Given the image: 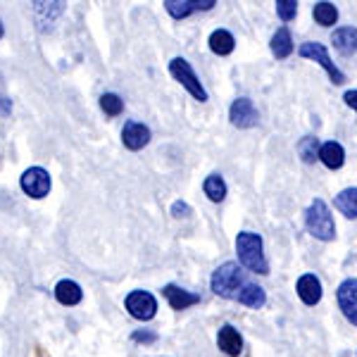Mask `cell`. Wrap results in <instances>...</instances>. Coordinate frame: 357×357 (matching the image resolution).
Returning <instances> with one entry per match:
<instances>
[{
    "mask_svg": "<svg viewBox=\"0 0 357 357\" xmlns=\"http://www.w3.org/2000/svg\"><path fill=\"white\" fill-rule=\"evenodd\" d=\"M236 252H238L241 264L252 274H269V264L267 257L262 252V238L260 234L243 231L236 238Z\"/></svg>",
    "mask_w": 357,
    "mask_h": 357,
    "instance_id": "6da1fadb",
    "label": "cell"
},
{
    "mask_svg": "<svg viewBox=\"0 0 357 357\" xmlns=\"http://www.w3.org/2000/svg\"><path fill=\"white\" fill-rule=\"evenodd\" d=\"M305 227L307 231L319 241H333L336 236V224H333L331 210L326 207V203L321 198H314L310 203L307 212H305Z\"/></svg>",
    "mask_w": 357,
    "mask_h": 357,
    "instance_id": "7a4b0ae2",
    "label": "cell"
},
{
    "mask_svg": "<svg viewBox=\"0 0 357 357\" xmlns=\"http://www.w3.org/2000/svg\"><path fill=\"white\" fill-rule=\"evenodd\" d=\"M245 284H248V279L236 262H224L222 267H217L215 274H212V291L220 298H229V301H236L238 291L243 289Z\"/></svg>",
    "mask_w": 357,
    "mask_h": 357,
    "instance_id": "3957f363",
    "label": "cell"
},
{
    "mask_svg": "<svg viewBox=\"0 0 357 357\" xmlns=\"http://www.w3.org/2000/svg\"><path fill=\"white\" fill-rule=\"evenodd\" d=\"M169 74L195 98V100H200V102L207 100V91L203 89L200 79L195 77V72H193V67L188 65V60H183V57H174V60L169 62Z\"/></svg>",
    "mask_w": 357,
    "mask_h": 357,
    "instance_id": "277c9868",
    "label": "cell"
},
{
    "mask_svg": "<svg viewBox=\"0 0 357 357\" xmlns=\"http://www.w3.org/2000/svg\"><path fill=\"white\" fill-rule=\"evenodd\" d=\"M20 186L29 198L41 200L50 193V186H53V183H50V174L43 169V167H29L24 174L20 176Z\"/></svg>",
    "mask_w": 357,
    "mask_h": 357,
    "instance_id": "5b68a950",
    "label": "cell"
},
{
    "mask_svg": "<svg viewBox=\"0 0 357 357\" xmlns=\"http://www.w3.org/2000/svg\"><path fill=\"white\" fill-rule=\"evenodd\" d=\"M303 57H307V60H314V62H319L321 67L326 69V74L331 77V82L336 84V86H341L345 84V74L338 69L336 65L331 62V57L329 53H326V48L321 43H314V41H310V43H303L301 45V50H298Z\"/></svg>",
    "mask_w": 357,
    "mask_h": 357,
    "instance_id": "8992f818",
    "label": "cell"
},
{
    "mask_svg": "<svg viewBox=\"0 0 357 357\" xmlns=\"http://www.w3.org/2000/svg\"><path fill=\"white\" fill-rule=\"evenodd\" d=\"M124 305H126V310H129V314L141 321L153 319L155 312H158V301H155V296H151L148 291H131L129 296H126Z\"/></svg>",
    "mask_w": 357,
    "mask_h": 357,
    "instance_id": "52a82bcc",
    "label": "cell"
},
{
    "mask_svg": "<svg viewBox=\"0 0 357 357\" xmlns=\"http://www.w3.org/2000/svg\"><path fill=\"white\" fill-rule=\"evenodd\" d=\"M336 296H338V307L345 314V319L357 326V279H345L338 286Z\"/></svg>",
    "mask_w": 357,
    "mask_h": 357,
    "instance_id": "ba28073f",
    "label": "cell"
},
{
    "mask_svg": "<svg viewBox=\"0 0 357 357\" xmlns=\"http://www.w3.org/2000/svg\"><path fill=\"white\" fill-rule=\"evenodd\" d=\"M229 119H231V124L238 126V129H250V126H255L257 110L250 98H238V100H234L231 110H229Z\"/></svg>",
    "mask_w": 357,
    "mask_h": 357,
    "instance_id": "9c48e42d",
    "label": "cell"
},
{
    "mask_svg": "<svg viewBox=\"0 0 357 357\" xmlns=\"http://www.w3.org/2000/svg\"><path fill=\"white\" fill-rule=\"evenodd\" d=\"M215 5H217L215 0H165V10L174 17V20H183V17H188L193 13L212 10Z\"/></svg>",
    "mask_w": 357,
    "mask_h": 357,
    "instance_id": "30bf717a",
    "label": "cell"
},
{
    "mask_svg": "<svg viewBox=\"0 0 357 357\" xmlns=\"http://www.w3.org/2000/svg\"><path fill=\"white\" fill-rule=\"evenodd\" d=\"M122 143L129 151H141L151 143V129L141 122H126L122 129Z\"/></svg>",
    "mask_w": 357,
    "mask_h": 357,
    "instance_id": "8fae6325",
    "label": "cell"
},
{
    "mask_svg": "<svg viewBox=\"0 0 357 357\" xmlns=\"http://www.w3.org/2000/svg\"><path fill=\"white\" fill-rule=\"evenodd\" d=\"M217 345L229 357H238L243 353V338H241V333L231 324H224L220 329V333H217Z\"/></svg>",
    "mask_w": 357,
    "mask_h": 357,
    "instance_id": "7c38bea8",
    "label": "cell"
},
{
    "mask_svg": "<svg viewBox=\"0 0 357 357\" xmlns=\"http://www.w3.org/2000/svg\"><path fill=\"white\" fill-rule=\"evenodd\" d=\"M296 289H298V296H301V301L305 305H317L321 301V284L314 274H303L301 279H298Z\"/></svg>",
    "mask_w": 357,
    "mask_h": 357,
    "instance_id": "4fadbf2b",
    "label": "cell"
},
{
    "mask_svg": "<svg viewBox=\"0 0 357 357\" xmlns=\"http://www.w3.org/2000/svg\"><path fill=\"white\" fill-rule=\"evenodd\" d=\"M162 293H165L167 301H169L172 310H186V307H191V305L200 303L198 293L183 291V289H178V286H174V284H167L162 289Z\"/></svg>",
    "mask_w": 357,
    "mask_h": 357,
    "instance_id": "5bb4252c",
    "label": "cell"
},
{
    "mask_svg": "<svg viewBox=\"0 0 357 357\" xmlns=\"http://www.w3.org/2000/svg\"><path fill=\"white\" fill-rule=\"evenodd\" d=\"M55 298L60 305H67V307H72V305H79L84 298V291L82 286L77 284V281L72 279H62L60 284L55 286Z\"/></svg>",
    "mask_w": 357,
    "mask_h": 357,
    "instance_id": "9a60e30c",
    "label": "cell"
},
{
    "mask_svg": "<svg viewBox=\"0 0 357 357\" xmlns=\"http://www.w3.org/2000/svg\"><path fill=\"white\" fill-rule=\"evenodd\" d=\"M333 48L343 55H353L357 53V29L355 26H341L333 31Z\"/></svg>",
    "mask_w": 357,
    "mask_h": 357,
    "instance_id": "2e32d148",
    "label": "cell"
},
{
    "mask_svg": "<svg viewBox=\"0 0 357 357\" xmlns=\"http://www.w3.org/2000/svg\"><path fill=\"white\" fill-rule=\"evenodd\" d=\"M236 301H238L241 305H245V307L260 310V307H264V303H267V296H264V289H260V286H255V284H250V281H248L243 289L238 291Z\"/></svg>",
    "mask_w": 357,
    "mask_h": 357,
    "instance_id": "e0dca14e",
    "label": "cell"
},
{
    "mask_svg": "<svg viewBox=\"0 0 357 357\" xmlns=\"http://www.w3.org/2000/svg\"><path fill=\"white\" fill-rule=\"evenodd\" d=\"M319 160L329 167V169H341L343 162H345L343 146H341V143H336V141L324 143V146H321V151H319Z\"/></svg>",
    "mask_w": 357,
    "mask_h": 357,
    "instance_id": "ac0fdd59",
    "label": "cell"
},
{
    "mask_svg": "<svg viewBox=\"0 0 357 357\" xmlns=\"http://www.w3.org/2000/svg\"><path fill=\"white\" fill-rule=\"evenodd\" d=\"M333 207H336L341 215H345L348 220H355L357 217V188H345L336 195L333 200Z\"/></svg>",
    "mask_w": 357,
    "mask_h": 357,
    "instance_id": "d6986e66",
    "label": "cell"
},
{
    "mask_svg": "<svg viewBox=\"0 0 357 357\" xmlns=\"http://www.w3.org/2000/svg\"><path fill=\"white\" fill-rule=\"evenodd\" d=\"M272 53L276 60H286L291 53H293V38H291V31L286 26H281L279 31L272 36Z\"/></svg>",
    "mask_w": 357,
    "mask_h": 357,
    "instance_id": "ffe728a7",
    "label": "cell"
},
{
    "mask_svg": "<svg viewBox=\"0 0 357 357\" xmlns=\"http://www.w3.org/2000/svg\"><path fill=\"white\" fill-rule=\"evenodd\" d=\"M234 48H236V41H234V36L227 31V29H217V31H212V36H210V50H212V53L229 55V53H234Z\"/></svg>",
    "mask_w": 357,
    "mask_h": 357,
    "instance_id": "44dd1931",
    "label": "cell"
},
{
    "mask_svg": "<svg viewBox=\"0 0 357 357\" xmlns=\"http://www.w3.org/2000/svg\"><path fill=\"white\" fill-rule=\"evenodd\" d=\"M203 191L212 203H222L227 198V183H224V178L220 174H210L203 183Z\"/></svg>",
    "mask_w": 357,
    "mask_h": 357,
    "instance_id": "7402d4cb",
    "label": "cell"
},
{
    "mask_svg": "<svg viewBox=\"0 0 357 357\" xmlns=\"http://www.w3.org/2000/svg\"><path fill=\"white\" fill-rule=\"evenodd\" d=\"M319 151H321V146H319V138L305 136L303 141L298 143V153H301L303 162H307V165H312L314 160H319Z\"/></svg>",
    "mask_w": 357,
    "mask_h": 357,
    "instance_id": "603a6c76",
    "label": "cell"
},
{
    "mask_svg": "<svg viewBox=\"0 0 357 357\" xmlns=\"http://www.w3.org/2000/svg\"><path fill=\"white\" fill-rule=\"evenodd\" d=\"M314 20H317V24H321V26H333V24H336V20H338L336 5L317 3L314 5Z\"/></svg>",
    "mask_w": 357,
    "mask_h": 357,
    "instance_id": "cb8c5ba5",
    "label": "cell"
},
{
    "mask_svg": "<svg viewBox=\"0 0 357 357\" xmlns=\"http://www.w3.org/2000/svg\"><path fill=\"white\" fill-rule=\"evenodd\" d=\"M100 107H102V112H105L107 117H119L122 110H124V100L117 93H105L100 98Z\"/></svg>",
    "mask_w": 357,
    "mask_h": 357,
    "instance_id": "d4e9b609",
    "label": "cell"
},
{
    "mask_svg": "<svg viewBox=\"0 0 357 357\" xmlns=\"http://www.w3.org/2000/svg\"><path fill=\"white\" fill-rule=\"evenodd\" d=\"M298 13V3L296 0H279L276 3V15L281 17V22H291Z\"/></svg>",
    "mask_w": 357,
    "mask_h": 357,
    "instance_id": "484cf974",
    "label": "cell"
},
{
    "mask_svg": "<svg viewBox=\"0 0 357 357\" xmlns=\"http://www.w3.org/2000/svg\"><path fill=\"white\" fill-rule=\"evenodd\" d=\"M172 215H174L176 220H181V217L191 215V207H188V203H181V200H176V203L172 205Z\"/></svg>",
    "mask_w": 357,
    "mask_h": 357,
    "instance_id": "4316f807",
    "label": "cell"
},
{
    "mask_svg": "<svg viewBox=\"0 0 357 357\" xmlns=\"http://www.w3.org/2000/svg\"><path fill=\"white\" fill-rule=\"evenodd\" d=\"M131 338L138 341V343H155V341H158V333H153V331H136Z\"/></svg>",
    "mask_w": 357,
    "mask_h": 357,
    "instance_id": "83f0119b",
    "label": "cell"
},
{
    "mask_svg": "<svg viewBox=\"0 0 357 357\" xmlns=\"http://www.w3.org/2000/svg\"><path fill=\"white\" fill-rule=\"evenodd\" d=\"M10 112H13V100L0 96V117H10Z\"/></svg>",
    "mask_w": 357,
    "mask_h": 357,
    "instance_id": "f1b7e54d",
    "label": "cell"
},
{
    "mask_svg": "<svg viewBox=\"0 0 357 357\" xmlns=\"http://www.w3.org/2000/svg\"><path fill=\"white\" fill-rule=\"evenodd\" d=\"M343 100H345V105L353 107V110L357 112V91H348V93L343 96Z\"/></svg>",
    "mask_w": 357,
    "mask_h": 357,
    "instance_id": "f546056e",
    "label": "cell"
},
{
    "mask_svg": "<svg viewBox=\"0 0 357 357\" xmlns=\"http://www.w3.org/2000/svg\"><path fill=\"white\" fill-rule=\"evenodd\" d=\"M0 38H3V22H0Z\"/></svg>",
    "mask_w": 357,
    "mask_h": 357,
    "instance_id": "4dcf8cb0",
    "label": "cell"
}]
</instances>
